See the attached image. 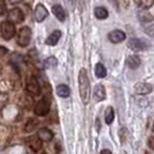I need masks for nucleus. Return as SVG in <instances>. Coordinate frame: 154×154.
Listing matches in <instances>:
<instances>
[{"mask_svg": "<svg viewBox=\"0 0 154 154\" xmlns=\"http://www.w3.org/2000/svg\"><path fill=\"white\" fill-rule=\"evenodd\" d=\"M78 84H79V95L84 105L89 102L90 96V83L88 78V72L85 69H81L78 73Z\"/></svg>", "mask_w": 154, "mask_h": 154, "instance_id": "nucleus-1", "label": "nucleus"}, {"mask_svg": "<svg viewBox=\"0 0 154 154\" xmlns=\"http://www.w3.org/2000/svg\"><path fill=\"white\" fill-rule=\"evenodd\" d=\"M0 32L5 40H11L16 34V29H14L13 23H11L10 20L1 22L0 23Z\"/></svg>", "mask_w": 154, "mask_h": 154, "instance_id": "nucleus-2", "label": "nucleus"}, {"mask_svg": "<svg viewBox=\"0 0 154 154\" xmlns=\"http://www.w3.org/2000/svg\"><path fill=\"white\" fill-rule=\"evenodd\" d=\"M31 40V30L29 26H23L19 29L18 31V36H17V42L19 46L22 47H26L30 43Z\"/></svg>", "mask_w": 154, "mask_h": 154, "instance_id": "nucleus-3", "label": "nucleus"}, {"mask_svg": "<svg viewBox=\"0 0 154 154\" xmlns=\"http://www.w3.org/2000/svg\"><path fill=\"white\" fill-rule=\"evenodd\" d=\"M128 46H129V48L132 49V51H143V49H147V48L150 46V43H149L147 40H144V38L134 37V38H131V40L128 42Z\"/></svg>", "mask_w": 154, "mask_h": 154, "instance_id": "nucleus-4", "label": "nucleus"}, {"mask_svg": "<svg viewBox=\"0 0 154 154\" xmlns=\"http://www.w3.org/2000/svg\"><path fill=\"white\" fill-rule=\"evenodd\" d=\"M26 91L30 94V95H40L41 93V88H40V83L36 79V77L31 76L28 81V84H26Z\"/></svg>", "mask_w": 154, "mask_h": 154, "instance_id": "nucleus-5", "label": "nucleus"}, {"mask_svg": "<svg viewBox=\"0 0 154 154\" xmlns=\"http://www.w3.org/2000/svg\"><path fill=\"white\" fill-rule=\"evenodd\" d=\"M34 112L37 116H40V117L46 116L49 112V103H48V101L46 99H41L40 101H37L35 107H34Z\"/></svg>", "mask_w": 154, "mask_h": 154, "instance_id": "nucleus-6", "label": "nucleus"}, {"mask_svg": "<svg viewBox=\"0 0 154 154\" xmlns=\"http://www.w3.org/2000/svg\"><path fill=\"white\" fill-rule=\"evenodd\" d=\"M34 16H35L36 22H42L48 16V11L42 4H37L36 7H35V11H34Z\"/></svg>", "mask_w": 154, "mask_h": 154, "instance_id": "nucleus-7", "label": "nucleus"}, {"mask_svg": "<svg viewBox=\"0 0 154 154\" xmlns=\"http://www.w3.org/2000/svg\"><path fill=\"white\" fill-rule=\"evenodd\" d=\"M7 17L11 23H22L24 20V14L19 8H12L8 12Z\"/></svg>", "mask_w": 154, "mask_h": 154, "instance_id": "nucleus-8", "label": "nucleus"}, {"mask_svg": "<svg viewBox=\"0 0 154 154\" xmlns=\"http://www.w3.org/2000/svg\"><path fill=\"white\" fill-rule=\"evenodd\" d=\"M134 90H135V93H136V94L146 95V94H149V93L153 90V87H152V84H149V83L138 82V83H136V84H135Z\"/></svg>", "mask_w": 154, "mask_h": 154, "instance_id": "nucleus-9", "label": "nucleus"}, {"mask_svg": "<svg viewBox=\"0 0 154 154\" xmlns=\"http://www.w3.org/2000/svg\"><path fill=\"white\" fill-rule=\"evenodd\" d=\"M108 40L113 43H119L125 40V32H123L122 30H113L108 34Z\"/></svg>", "mask_w": 154, "mask_h": 154, "instance_id": "nucleus-10", "label": "nucleus"}, {"mask_svg": "<svg viewBox=\"0 0 154 154\" xmlns=\"http://www.w3.org/2000/svg\"><path fill=\"white\" fill-rule=\"evenodd\" d=\"M93 96H94L95 101H102L106 97V91H105V88H103L102 84H96L94 87Z\"/></svg>", "mask_w": 154, "mask_h": 154, "instance_id": "nucleus-11", "label": "nucleus"}, {"mask_svg": "<svg viewBox=\"0 0 154 154\" xmlns=\"http://www.w3.org/2000/svg\"><path fill=\"white\" fill-rule=\"evenodd\" d=\"M37 137L41 140V141H45V142H48L53 138V132L47 129V128H42L37 131Z\"/></svg>", "mask_w": 154, "mask_h": 154, "instance_id": "nucleus-12", "label": "nucleus"}, {"mask_svg": "<svg viewBox=\"0 0 154 154\" xmlns=\"http://www.w3.org/2000/svg\"><path fill=\"white\" fill-rule=\"evenodd\" d=\"M125 64L129 69H137L141 65V59L137 55H129L125 60Z\"/></svg>", "mask_w": 154, "mask_h": 154, "instance_id": "nucleus-13", "label": "nucleus"}, {"mask_svg": "<svg viewBox=\"0 0 154 154\" xmlns=\"http://www.w3.org/2000/svg\"><path fill=\"white\" fill-rule=\"evenodd\" d=\"M60 36H61V31H60V30H54V31H53V32L47 37L46 43H47L48 46H54V45H57V43H58V41H59Z\"/></svg>", "mask_w": 154, "mask_h": 154, "instance_id": "nucleus-14", "label": "nucleus"}, {"mask_svg": "<svg viewBox=\"0 0 154 154\" xmlns=\"http://www.w3.org/2000/svg\"><path fill=\"white\" fill-rule=\"evenodd\" d=\"M28 144L29 147L34 150V152H38L42 148V141L36 136V137H30L28 140Z\"/></svg>", "mask_w": 154, "mask_h": 154, "instance_id": "nucleus-15", "label": "nucleus"}, {"mask_svg": "<svg viewBox=\"0 0 154 154\" xmlns=\"http://www.w3.org/2000/svg\"><path fill=\"white\" fill-rule=\"evenodd\" d=\"M53 13H54V16H55L59 20H61V22L65 20L66 14H65L64 8H63L60 5H54V6H53Z\"/></svg>", "mask_w": 154, "mask_h": 154, "instance_id": "nucleus-16", "label": "nucleus"}, {"mask_svg": "<svg viewBox=\"0 0 154 154\" xmlns=\"http://www.w3.org/2000/svg\"><path fill=\"white\" fill-rule=\"evenodd\" d=\"M57 94L60 97H67L70 95V88L66 84H59L57 87Z\"/></svg>", "mask_w": 154, "mask_h": 154, "instance_id": "nucleus-17", "label": "nucleus"}, {"mask_svg": "<svg viewBox=\"0 0 154 154\" xmlns=\"http://www.w3.org/2000/svg\"><path fill=\"white\" fill-rule=\"evenodd\" d=\"M94 14H95V17H96L97 19H105V18H107L108 12H107V10H106L105 7L99 6V7H95Z\"/></svg>", "mask_w": 154, "mask_h": 154, "instance_id": "nucleus-18", "label": "nucleus"}, {"mask_svg": "<svg viewBox=\"0 0 154 154\" xmlns=\"http://www.w3.org/2000/svg\"><path fill=\"white\" fill-rule=\"evenodd\" d=\"M106 73H107L106 67H105L101 63H97V64L95 65V75H96L99 78H102V77L106 76Z\"/></svg>", "mask_w": 154, "mask_h": 154, "instance_id": "nucleus-19", "label": "nucleus"}, {"mask_svg": "<svg viewBox=\"0 0 154 154\" xmlns=\"http://www.w3.org/2000/svg\"><path fill=\"white\" fill-rule=\"evenodd\" d=\"M114 119V111L112 107H107L105 111V122L106 124H111Z\"/></svg>", "mask_w": 154, "mask_h": 154, "instance_id": "nucleus-20", "label": "nucleus"}, {"mask_svg": "<svg viewBox=\"0 0 154 154\" xmlns=\"http://www.w3.org/2000/svg\"><path fill=\"white\" fill-rule=\"evenodd\" d=\"M57 64H58V60H57V58H55V57H48V58L45 60V66H46V67H48V69L54 67Z\"/></svg>", "mask_w": 154, "mask_h": 154, "instance_id": "nucleus-21", "label": "nucleus"}, {"mask_svg": "<svg viewBox=\"0 0 154 154\" xmlns=\"http://www.w3.org/2000/svg\"><path fill=\"white\" fill-rule=\"evenodd\" d=\"M138 16H140V19H141L142 22H150V20H153V17H152V14H149L148 12L141 11V12L138 13Z\"/></svg>", "mask_w": 154, "mask_h": 154, "instance_id": "nucleus-22", "label": "nucleus"}, {"mask_svg": "<svg viewBox=\"0 0 154 154\" xmlns=\"http://www.w3.org/2000/svg\"><path fill=\"white\" fill-rule=\"evenodd\" d=\"M36 125H37V123H36L35 119H29V122H28L26 125H25V131H26V132L32 131V130L36 128Z\"/></svg>", "mask_w": 154, "mask_h": 154, "instance_id": "nucleus-23", "label": "nucleus"}, {"mask_svg": "<svg viewBox=\"0 0 154 154\" xmlns=\"http://www.w3.org/2000/svg\"><path fill=\"white\" fill-rule=\"evenodd\" d=\"M137 2L140 5V7H142V8H147L153 5V0H137Z\"/></svg>", "mask_w": 154, "mask_h": 154, "instance_id": "nucleus-24", "label": "nucleus"}, {"mask_svg": "<svg viewBox=\"0 0 154 154\" xmlns=\"http://www.w3.org/2000/svg\"><path fill=\"white\" fill-rule=\"evenodd\" d=\"M144 30H146V32H147V34L153 35V34H154V24H150V25L144 26Z\"/></svg>", "mask_w": 154, "mask_h": 154, "instance_id": "nucleus-25", "label": "nucleus"}, {"mask_svg": "<svg viewBox=\"0 0 154 154\" xmlns=\"http://www.w3.org/2000/svg\"><path fill=\"white\" fill-rule=\"evenodd\" d=\"M76 1L77 0H65V2H66V5L72 10L73 7H75V4H76Z\"/></svg>", "mask_w": 154, "mask_h": 154, "instance_id": "nucleus-26", "label": "nucleus"}, {"mask_svg": "<svg viewBox=\"0 0 154 154\" xmlns=\"http://www.w3.org/2000/svg\"><path fill=\"white\" fill-rule=\"evenodd\" d=\"M7 52H8V51H7V48H6V47H4V46H0V57L5 55Z\"/></svg>", "mask_w": 154, "mask_h": 154, "instance_id": "nucleus-27", "label": "nucleus"}, {"mask_svg": "<svg viewBox=\"0 0 154 154\" xmlns=\"http://www.w3.org/2000/svg\"><path fill=\"white\" fill-rule=\"evenodd\" d=\"M5 12V2L4 0H0V16Z\"/></svg>", "mask_w": 154, "mask_h": 154, "instance_id": "nucleus-28", "label": "nucleus"}, {"mask_svg": "<svg viewBox=\"0 0 154 154\" xmlns=\"http://www.w3.org/2000/svg\"><path fill=\"white\" fill-rule=\"evenodd\" d=\"M148 146H149L152 149H154V137H150V138L148 140Z\"/></svg>", "mask_w": 154, "mask_h": 154, "instance_id": "nucleus-29", "label": "nucleus"}, {"mask_svg": "<svg viewBox=\"0 0 154 154\" xmlns=\"http://www.w3.org/2000/svg\"><path fill=\"white\" fill-rule=\"evenodd\" d=\"M10 4H12V5H17V4H19L22 0H7Z\"/></svg>", "mask_w": 154, "mask_h": 154, "instance_id": "nucleus-30", "label": "nucleus"}, {"mask_svg": "<svg viewBox=\"0 0 154 154\" xmlns=\"http://www.w3.org/2000/svg\"><path fill=\"white\" fill-rule=\"evenodd\" d=\"M108 1H109V2L116 7V8H118V2H117V0H108Z\"/></svg>", "mask_w": 154, "mask_h": 154, "instance_id": "nucleus-31", "label": "nucleus"}, {"mask_svg": "<svg viewBox=\"0 0 154 154\" xmlns=\"http://www.w3.org/2000/svg\"><path fill=\"white\" fill-rule=\"evenodd\" d=\"M100 154H112V153H111V150H109V149H102Z\"/></svg>", "mask_w": 154, "mask_h": 154, "instance_id": "nucleus-32", "label": "nucleus"}, {"mask_svg": "<svg viewBox=\"0 0 154 154\" xmlns=\"http://www.w3.org/2000/svg\"><path fill=\"white\" fill-rule=\"evenodd\" d=\"M153 132H154V125H153Z\"/></svg>", "mask_w": 154, "mask_h": 154, "instance_id": "nucleus-33", "label": "nucleus"}, {"mask_svg": "<svg viewBox=\"0 0 154 154\" xmlns=\"http://www.w3.org/2000/svg\"><path fill=\"white\" fill-rule=\"evenodd\" d=\"M0 71H1V69H0Z\"/></svg>", "mask_w": 154, "mask_h": 154, "instance_id": "nucleus-34", "label": "nucleus"}]
</instances>
